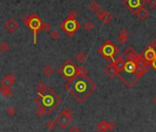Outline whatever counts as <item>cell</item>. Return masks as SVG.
I'll list each match as a JSON object with an SVG mask.
<instances>
[{"mask_svg": "<svg viewBox=\"0 0 156 132\" xmlns=\"http://www.w3.org/2000/svg\"><path fill=\"white\" fill-rule=\"evenodd\" d=\"M37 96L34 98V102L38 105L36 115L42 118L44 115H50L58 107L63 100L54 90L49 86L45 85L42 81H40L36 85Z\"/></svg>", "mask_w": 156, "mask_h": 132, "instance_id": "6da1fadb", "label": "cell"}, {"mask_svg": "<svg viewBox=\"0 0 156 132\" xmlns=\"http://www.w3.org/2000/svg\"><path fill=\"white\" fill-rule=\"evenodd\" d=\"M97 85L87 75H75L67 80L65 85L66 90L75 97L78 103H84L95 92Z\"/></svg>", "mask_w": 156, "mask_h": 132, "instance_id": "7a4b0ae2", "label": "cell"}, {"mask_svg": "<svg viewBox=\"0 0 156 132\" xmlns=\"http://www.w3.org/2000/svg\"><path fill=\"white\" fill-rule=\"evenodd\" d=\"M22 21L28 30H30L33 34V44H37L38 40H37V36H38L39 32L40 31V27H42V19L36 13L32 14H27L25 17L22 19Z\"/></svg>", "mask_w": 156, "mask_h": 132, "instance_id": "3957f363", "label": "cell"}, {"mask_svg": "<svg viewBox=\"0 0 156 132\" xmlns=\"http://www.w3.org/2000/svg\"><path fill=\"white\" fill-rule=\"evenodd\" d=\"M118 52H120V50L116 46V44H114L109 40L106 41L104 44H102L98 48V53L108 61H114V57L115 56L118 55Z\"/></svg>", "mask_w": 156, "mask_h": 132, "instance_id": "277c9868", "label": "cell"}, {"mask_svg": "<svg viewBox=\"0 0 156 132\" xmlns=\"http://www.w3.org/2000/svg\"><path fill=\"white\" fill-rule=\"evenodd\" d=\"M76 67H77L76 64L73 63L71 59L67 58L63 64H61L60 68L57 71H58V73L64 80H69L70 79H72V78L75 75Z\"/></svg>", "mask_w": 156, "mask_h": 132, "instance_id": "5b68a950", "label": "cell"}, {"mask_svg": "<svg viewBox=\"0 0 156 132\" xmlns=\"http://www.w3.org/2000/svg\"><path fill=\"white\" fill-rule=\"evenodd\" d=\"M60 26L64 34H66L68 36H73L81 28V24L77 21L76 19L67 17L63 22L61 23Z\"/></svg>", "mask_w": 156, "mask_h": 132, "instance_id": "8992f818", "label": "cell"}, {"mask_svg": "<svg viewBox=\"0 0 156 132\" xmlns=\"http://www.w3.org/2000/svg\"><path fill=\"white\" fill-rule=\"evenodd\" d=\"M73 120V112L71 109L66 108L61 111L55 118L56 125H58L61 129H66V127L72 123Z\"/></svg>", "mask_w": 156, "mask_h": 132, "instance_id": "52a82bcc", "label": "cell"}, {"mask_svg": "<svg viewBox=\"0 0 156 132\" xmlns=\"http://www.w3.org/2000/svg\"><path fill=\"white\" fill-rule=\"evenodd\" d=\"M151 66V63L147 62L144 58H143L142 55L139 56L138 60L135 62V67H136V75L138 77V79H139L142 75L147 72V70L149 69Z\"/></svg>", "mask_w": 156, "mask_h": 132, "instance_id": "ba28073f", "label": "cell"}, {"mask_svg": "<svg viewBox=\"0 0 156 132\" xmlns=\"http://www.w3.org/2000/svg\"><path fill=\"white\" fill-rule=\"evenodd\" d=\"M122 3L131 13L135 15L138 9L144 7L146 2L145 0H123Z\"/></svg>", "mask_w": 156, "mask_h": 132, "instance_id": "9c48e42d", "label": "cell"}, {"mask_svg": "<svg viewBox=\"0 0 156 132\" xmlns=\"http://www.w3.org/2000/svg\"><path fill=\"white\" fill-rule=\"evenodd\" d=\"M121 56L124 58L125 62H134V63L138 60V57H139V56H137L136 54H135L134 50L131 47L127 48Z\"/></svg>", "mask_w": 156, "mask_h": 132, "instance_id": "30bf717a", "label": "cell"}, {"mask_svg": "<svg viewBox=\"0 0 156 132\" xmlns=\"http://www.w3.org/2000/svg\"><path fill=\"white\" fill-rule=\"evenodd\" d=\"M4 27L9 34H14L19 29V22L14 19H9L4 24Z\"/></svg>", "mask_w": 156, "mask_h": 132, "instance_id": "8fae6325", "label": "cell"}, {"mask_svg": "<svg viewBox=\"0 0 156 132\" xmlns=\"http://www.w3.org/2000/svg\"><path fill=\"white\" fill-rule=\"evenodd\" d=\"M16 80H17V77L14 73H10L7 76H6L4 79L0 81L1 83V86H4V87H7V88H11L12 86L14 85Z\"/></svg>", "mask_w": 156, "mask_h": 132, "instance_id": "7c38bea8", "label": "cell"}, {"mask_svg": "<svg viewBox=\"0 0 156 132\" xmlns=\"http://www.w3.org/2000/svg\"><path fill=\"white\" fill-rule=\"evenodd\" d=\"M141 55L143 56V58H144L147 62L151 63V62L153 61V59H155V57H156V51H155L154 48L149 46L144 52L141 54Z\"/></svg>", "mask_w": 156, "mask_h": 132, "instance_id": "4fadbf2b", "label": "cell"}, {"mask_svg": "<svg viewBox=\"0 0 156 132\" xmlns=\"http://www.w3.org/2000/svg\"><path fill=\"white\" fill-rule=\"evenodd\" d=\"M104 72L106 73V75L108 77H109V78H114L118 74L117 68H115V66L113 64V62L106 66L105 68H104Z\"/></svg>", "mask_w": 156, "mask_h": 132, "instance_id": "5bb4252c", "label": "cell"}, {"mask_svg": "<svg viewBox=\"0 0 156 132\" xmlns=\"http://www.w3.org/2000/svg\"><path fill=\"white\" fill-rule=\"evenodd\" d=\"M128 41H129V31L126 29H122L120 34H118V42L120 43V44L124 45L128 43Z\"/></svg>", "mask_w": 156, "mask_h": 132, "instance_id": "9a60e30c", "label": "cell"}, {"mask_svg": "<svg viewBox=\"0 0 156 132\" xmlns=\"http://www.w3.org/2000/svg\"><path fill=\"white\" fill-rule=\"evenodd\" d=\"M113 64L115 66V68H117V70L118 72L120 73L123 68H124V66H125V60L124 58L120 56L118 58H117L116 60H114L113 61Z\"/></svg>", "mask_w": 156, "mask_h": 132, "instance_id": "2e32d148", "label": "cell"}, {"mask_svg": "<svg viewBox=\"0 0 156 132\" xmlns=\"http://www.w3.org/2000/svg\"><path fill=\"white\" fill-rule=\"evenodd\" d=\"M135 15H136L141 20H145V19H147L148 17H149V11H148L144 7H142L137 10Z\"/></svg>", "mask_w": 156, "mask_h": 132, "instance_id": "e0dca14e", "label": "cell"}, {"mask_svg": "<svg viewBox=\"0 0 156 132\" xmlns=\"http://www.w3.org/2000/svg\"><path fill=\"white\" fill-rule=\"evenodd\" d=\"M97 129L99 132H108V122L105 120H100L97 124Z\"/></svg>", "mask_w": 156, "mask_h": 132, "instance_id": "ac0fdd59", "label": "cell"}, {"mask_svg": "<svg viewBox=\"0 0 156 132\" xmlns=\"http://www.w3.org/2000/svg\"><path fill=\"white\" fill-rule=\"evenodd\" d=\"M42 73L45 77H52L54 74V68L51 65H46L42 69Z\"/></svg>", "mask_w": 156, "mask_h": 132, "instance_id": "d6986e66", "label": "cell"}, {"mask_svg": "<svg viewBox=\"0 0 156 132\" xmlns=\"http://www.w3.org/2000/svg\"><path fill=\"white\" fill-rule=\"evenodd\" d=\"M0 94L3 95L4 97H11L12 95H13V92H12L10 88L0 86Z\"/></svg>", "mask_w": 156, "mask_h": 132, "instance_id": "ffe728a7", "label": "cell"}, {"mask_svg": "<svg viewBox=\"0 0 156 132\" xmlns=\"http://www.w3.org/2000/svg\"><path fill=\"white\" fill-rule=\"evenodd\" d=\"M75 60L78 62V63L82 64V63H84L85 60H87V55H85L84 52H79V53H77L76 55H75Z\"/></svg>", "mask_w": 156, "mask_h": 132, "instance_id": "44dd1931", "label": "cell"}, {"mask_svg": "<svg viewBox=\"0 0 156 132\" xmlns=\"http://www.w3.org/2000/svg\"><path fill=\"white\" fill-rule=\"evenodd\" d=\"M113 19V16L109 13V12L106 11V13L104 15V17L102 18L101 21L103 22L104 24H109L110 22H111V20Z\"/></svg>", "mask_w": 156, "mask_h": 132, "instance_id": "7402d4cb", "label": "cell"}, {"mask_svg": "<svg viewBox=\"0 0 156 132\" xmlns=\"http://www.w3.org/2000/svg\"><path fill=\"white\" fill-rule=\"evenodd\" d=\"M89 9L92 12H95L96 13L98 9H100V5L97 1H92L91 4H90V6H89Z\"/></svg>", "mask_w": 156, "mask_h": 132, "instance_id": "603a6c76", "label": "cell"}, {"mask_svg": "<svg viewBox=\"0 0 156 132\" xmlns=\"http://www.w3.org/2000/svg\"><path fill=\"white\" fill-rule=\"evenodd\" d=\"M87 70L84 67H82V66H77L76 70H75V75H87Z\"/></svg>", "mask_w": 156, "mask_h": 132, "instance_id": "cb8c5ba5", "label": "cell"}, {"mask_svg": "<svg viewBox=\"0 0 156 132\" xmlns=\"http://www.w3.org/2000/svg\"><path fill=\"white\" fill-rule=\"evenodd\" d=\"M84 28L87 31H91L93 29L95 28V25H94V23L92 21H90V20H87V21H85V24H84Z\"/></svg>", "mask_w": 156, "mask_h": 132, "instance_id": "d4e9b609", "label": "cell"}, {"mask_svg": "<svg viewBox=\"0 0 156 132\" xmlns=\"http://www.w3.org/2000/svg\"><path fill=\"white\" fill-rule=\"evenodd\" d=\"M52 30L50 23L48 22H42V27H40V31H42L43 32H50Z\"/></svg>", "mask_w": 156, "mask_h": 132, "instance_id": "484cf974", "label": "cell"}, {"mask_svg": "<svg viewBox=\"0 0 156 132\" xmlns=\"http://www.w3.org/2000/svg\"><path fill=\"white\" fill-rule=\"evenodd\" d=\"M9 44H7V42H2L0 44V51L3 53H7L9 50Z\"/></svg>", "mask_w": 156, "mask_h": 132, "instance_id": "4316f807", "label": "cell"}, {"mask_svg": "<svg viewBox=\"0 0 156 132\" xmlns=\"http://www.w3.org/2000/svg\"><path fill=\"white\" fill-rule=\"evenodd\" d=\"M6 113L7 114V115H9V117H14L16 113H17V109L13 106H9L6 109Z\"/></svg>", "mask_w": 156, "mask_h": 132, "instance_id": "83f0119b", "label": "cell"}, {"mask_svg": "<svg viewBox=\"0 0 156 132\" xmlns=\"http://www.w3.org/2000/svg\"><path fill=\"white\" fill-rule=\"evenodd\" d=\"M45 127H46V129L49 130H53L56 127V123H55V121L49 120L46 124H45Z\"/></svg>", "mask_w": 156, "mask_h": 132, "instance_id": "f1b7e54d", "label": "cell"}, {"mask_svg": "<svg viewBox=\"0 0 156 132\" xmlns=\"http://www.w3.org/2000/svg\"><path fill=\"white\" fill-rule=\"evenodd\" d=\"M60 37V34L59 31H50V38L52 40V41H55L57 40Z\"/></svg>", "mask_w": 156, "mask_h": 132, "instance_id": "f546056e", "label": "cell"}, {"mask_svg": "<svg viewBox=\"0 0 156 132\" xmlns=\"http://www.w3.org/2000/svg\"><path fill=\"white\" fill-rule=\"evenodd\" d=\"M105 13H106V11H105L104 9H98V10L96 12V18H97V19H98L99 20H101V19H102V18L104 17Z\"/></svg>", "mask_w": 156, "mask_h": 132, "instance_id": "4dcf8cb0", "label": "cell"}, {"mask_svg": "<svg viewBox=\"0 0 156 132\" xmlns=\"http://www.w3.org/2000/svg\"><path fill=\"white\" fill-rule=\"evenodd\" d=\"M146 3L151 9H155L156 7V0H147Z\"/></svg>", "mask_w": 156, "mask_h": 132, "instance_id": "1f68e13d", "label": "cell"}, {"mask_svg": "<svg viewBox=\"0 0 156 132\" xmlns=\"http://www.w3.org/2000/svg\"><path fill=\"white\" fill-rule=\"evenodd\" d=\"M67 17L69 18H72V19H76L77 18V12L75 11V10H71L69 12V14Z\"/></svg>", "mask_w": 156, "mask_h": 132, "instance_id": "d6a6232c", "label": "cell"}, {"mask_svg": "<svg viewBox=\"0 0 156 132\" xmlns=\"http://www.w3.org/2000/svg\"><path fill=\"white\" fill-rule=\"evenodd\" d=\"M68 132H81V130H80V129L77 126H72L69 129Z\"/></svg>", "mask_w": 156, "mask_h": 132, "instance_id": "836d02e7", "label": "cell"}, {"mask_svg": "<svg viewBox=\"0 0 156 132\" xmlns=\"http://www.w3.org/2000/svg\"><path fill=\"white\" fill-rule=\"evenodd\" d=\"M115 127H116V124H115L113 121H108V129H109V131L114 130Z\"/></svg>", "mask_w": 156, "mask_h": 132, "instance_id": "e575fe53", "label": "cell"}, {"mask_svg": "<svg viewBox=\"0 0 156 132\" xmlns=\"http://www.w3.org/2000/svg\"><path fill=\"white\" fill-rule=\"evenodd\" d=\"M150 46L151 47H153V48H156V39H153V41L151 42V44H150Z\"/></svg>", "mask_w": 156, "mask_h": 132, "instance_id": "d590c367", "label": "cell"}, {"mask_svg": "<svg viewBox=\"0 0 156 132\" xmlns=\"http://www.w3.org/2000/svg\"><path fill=\"white\" fill-rule=\"evenodd\" d=\"M151 65L153 66V68L154 69H156V57H155V59H153V61L151 63Z\"/></svg>", "mask_w": 156, "mask_h": 132, "instance_id": "8d00e7d4", "label": "cell"}, {"mask_svg": "<svg viewBox=\"0 0 156 132\" xmlns=\"http://www.w3.org/2000/svg\"><path fill=\"white\" fill-rule=\"evenodd\" d=\"M153 102L154 103V105H156V95L153 96Z\"/></svg>", "mask_w": 156, "mask_h": 132, "instance_id": "74e56055", "label": "cell"}, {"mask_svg": "<svg viewBox=\"0 0 156 132\" xmlns=\"http://www.w3.org/2000/svg\"><path fill=\"white\" fill-rule=\"evenodd\" d=\"M0 56H1V51H0Z\"/></svg>", "mask_w": 156, "mask_h": 132, "instance_id": "f35d334b", "label": "cell"}]
</instances>
